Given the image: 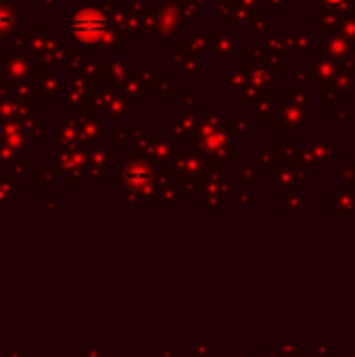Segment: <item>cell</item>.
Returning <instances> with one entry per match:
<instances>
[{"instance_id": "1", "label": "cell", "mask_w": 355, "mask_h": 357, "mask_svg": "<svg viewBox=\"0 0 355 357\" xmlns=\"http://www.w3.org/2000/svg\"><path fill=\"white\" fill-rule=\"evenodd\" d=\"M71 29L80 38H98L105 31V19L96 13H80L71 21Z\"/></svg>"}]
</instances>
